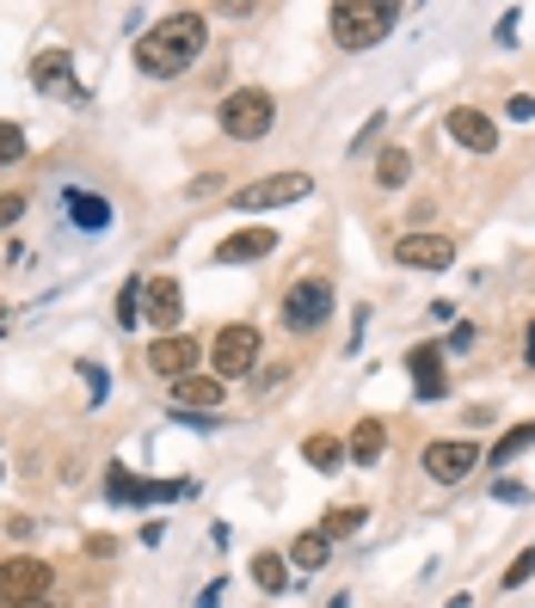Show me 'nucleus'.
<instances>
[{"label": "nucleus", "instance_id": "obj_21", "mask_svg": "<svg viewBox=\"0 0 535 608\" xmlns=\"http://www.w3.org/2000/svg\"><path fill=\"white\" fill-rule=\"evenodd\" d=\"M535 443V424H517V430H505V437L493 443V455H486V467H505L511 455H523Z\"/></svg>", "mask_w": 535, "mask_h": 608}, {"label": "nucleus", "instance_id": "obj_24", "mask_svg": "<svg viewBox=\"0 0 535 608\" xmlns=\"http://www.w3.org/2000/svg\"><path fill=\"white\" fill-rule=\"evenodd\" d=\"M406 172H413V160H406V148H388V154L375 160V185H406Z\"/></svg>", "mask_w": 535, "mask_h": 608}, {"label": "nucleus", "instance_id": "obj_10", "mask_svg": "<svg viewBox=\"0 0 535 608\" xmlns=\"http://www.w3.org/2000/svg\"><path fill=\"white\" fill-rule=\"evenodd\" d=\"M198 338H185V332H173V338H154L148 344V369L166 375V382H185L191 369H198Z\"/></svg>", "mask_w": 535, "mask_h": 608}, {"label": "nucleus", "instance_id": "obj_8", "mask_svg": "<svg viewBox=\"0 0 535 608\" xmlns=\"http://www.w3.org/2000/svg\"><path fill=\"white\" fill-rule=\"evenodd\" d=\"M142 320L161 332V338H173V326L185 320V295H179L173 277H148L142 283Z\"/></svg>", "mask_w": 535, "mask_h": 608}, {"label": "nucleus", "instance_id": "obj_32", "mask_svg": "<svg viewBox=\"0 0 535 608\" xmlns=\"http://www.w3.org/2000/svg\"><path fill=\"white\" fill-rule=\"evenodd\" d=\"M19 608H55V602H50V596H38V602H19Z\"/></svg>", "mask_w": 535, "mask_h": 608}, {"label": "nucleus", "instance_id": "obj_28", "mask_svg": "<svg viewBox=\"0 0 535 608\" xmlns=\"http://www.w3.org/2000/svg\"><path fill=\"white\" fill-rule=\"evenodd\" d=\"M105 492H111V498H135V479H130V474H123V467H118V474H111V486H105Z\"/></svg>", "mask_w": 535, "mask_h": 608}, {"label": "nucleus", "instance_id": "obj_27", "mask_svg": "<svg viewBox=\"0 0 535 608\" xmlns=\"http://www.w3.org/2000/svg\"><path fill=\"white\" fill-rule=\"evenodd\" d=\"M26 154V135H19V123H0V160H19Z\"/></svg>", "mask_w": 535, "mask_h": 608}, {"label": "nucleus", "instance_id": "obj_29", "mask_svg": "<svg viewBox=\"0 0 535 608\" xmlns=\"http://www.w3.org/2000/svg\"><path fill=\"white\" fill-rule=\"evenodd\" d=\"M19 210H26V197H19V191H7V197H0V227L13 222V215H19Z\"/></svg>", "mask_w": 535, "mask_h": 608}, {"label": "nucleus", "instance_id": "obj_6", "mask_svg": "<svg viewBox=\"0 0 535 608\" xmlns=\"http://www.w3.org/2000/svg\"><path fill=\"white\" fill-rule=\"evenodd\" d=\"M210 357H215V382H241L259 363V326H222Z\"/></svg>", "mask_w": 535, "mask_h": 608}, {"label": "nucleus", "instance_id": "obj_14", "mask_svg": "<svg viewBox=\"0 0 535 608\" xmlns=\"http://www.w3.org/2000/svg\"><path fill=\"white\" fill-rule=\"evenodd\" d=\"M406 369H413L418 399H437L443 387H450V375H443V351H431V344H418L413 357H406Z\"/></svg>", "mask_w": 535, "mask_h": 608}, {"label": "nucleus", "instance_id": "obj_18", "mask_svg": "<svg viewBox=\"0 0 535 608\" xmlns=\"http://www.w3.org/2000/svg\"><path fill=\"white\" fill-rule=\"evenodd\" d=\"M253 584H259L265 596H277L283 584H290V559H283V554H259V559H253Z\"/></svg>", "mask_w": 535, "mask_h": 608}, {"label": "nucleus", "instance_id": "obj_25", "mask_svg": "<svg viewBox=\"0 0 535 608\" xmlns=\"http://www.w3.org/2000/svg\"><path fill=\"white\" fill-rule=\"evenodd\" d=\"M535 578V547H523L517 559H511V571H505V590H517V584H529Z\"/></svg>", "mask_w": 535, "mask_h": 608}, {"label": "nucleus", "instance_id": "obj_23", "mask_svg": "<svg viewBox=\"0 0 535 608\" xmlns=\"http://www.w3.org/2000/svg\"><path fill=\"white\" fill-rule=\"evenodd\" d=\"M363 516H370L363 504H345V510H333V516L321 523V535H326V541H345V535H357V529H363Z\"/></svg>", "mask_w": 535, "mask_h": 608}, {"label": "nucleus", "instance_id": "obj_13", "mask_svg": "<svg viewBox=\"0 0 535 608\" xmlns=\"http://www.w3.org/2000/svg\"><path fill=\"white\" fill-rule=\"evenodd\" d=\"M271 246H277L271 227H241V234H228L222 246H215V259H222V265H246V259H265Z\"/></svg>", "mask_w": 535, "mask_h": 608}, {"label": "nucleus", "instance_id": "obj_11", "mask_svg": "<svg viewBox=\"0 0 535 608\" xmlns=\"http://www.w3.org/2000/svg\"><path fill=\"white\" fill-rule=\"evenodd\" d=\"M474 467H481V449H474V443H431V449H425V474L437 479V486L468 479Z\"/></svg>", "mask_w": 535, "mask_h": 608}, {"label": "nucleus", "instance_id": "obj_16", "mask_svg": "<svg viewBox=\"0 0 535 608\" xmlns=\"http://www.w3.org/2000/svg\"><path fill=\"white\" fill-rule=\"evenodd\" d=\"M222 387L215 375H185V382H173V399L179 406H222Z\"/></svg>", "mask_w": 535, "mask_h": 608}, {"label": "nucleus", "instance_id": "obj_9", "mask_svg": "<svg viewBox=\"0 0 535 608\" xmlns=\"http://www.w3.org/2000/svg\"><path fill=\"white\" fill-rule=\"evenodd\" d=\"M394 265L450 271L455 265V240H443V234H401V240H394Z\"/></svg>", "mask_w": 535, "mask_h": 608}, {"label": "nucleus", "instance_id": "obj_26", "mask_svg": "<svg viewBox=\"0 0 535 608\" xmlns=\"http://www.w3.org/2000/svg\"><path fill=\"white\" fill-rule=\"evenodd\" d=\"M135 307H142V283H123V295H118V320H123V326H135Z\"/></svg>", "mask_w": 535, "mask_h": 608}, {"label": "nucleus", "instance_id": "obj_15", "mask_svg": "<svg viewBox=\"0 0 535 608\" xmlns=\"http://www.w3.org/2000/svg\"><path fill=\"white\" fill-rule=\"evenodd\" d=\"M382 449H388V430H382V418H363L357 430H351V443H345V455L351 462H382Z\"/></svg>", "mask_w": 535, "mask_h": 608}, {"label": "nucleus", "instance_id": "obj_5", "mask_svg": "<svg viewBox=\"0 0 535 608\" xmlns=\"http://www.w3.org/2000/svg\"><path fill=\"white\" fill-rule=\"evenodd\" d=\"M309 191H314L309 172H271V179H253V185L234 191V210H277V203L309 197Z\"/></svg>", "mask_w": 535, "mask_h": 608}, {"label": "nucleus", "instance_id": "obj_2", "mask_svg": "<svg viewBox=\"0 0 535 608\" xmlns=\"http://www.w3.org/2000/svg\"><path fill=\"white\" fill-rule=\"evenodd\" d=\"M394 19H401L394 0H339L333 7V38H339V50H375V43L394 31Z\"/></svg>", "mask_w": 535, "mask_h": 608}, {"label": "nucleus", "instance_id": "obj_1", "mask_svg": "<svg viewBox=\"0 0 535 608\" xmlns=\"http://www.w3.org/2000/svg\"><path fill=\"white\" fill-rule=\"evenodd\" d=\"M198 50H203V13H173L135 43V68L166 80V74H185Z\"/></svg>", "mask_w": 535, "mask_h": 608}, {"label": "nucleus", "instance_id": "obj_4", "mask_svg": "<svg viewBox=\"0 0 535 608\" xmlns=\"http://www.w3.org/2000/svg\"><path fill=\"white\" fill-rule=\"evenodd\" d=\"M50 578L55 571L43 566V559H0V608H19V602H38V596H50Z\"/></svg>", "mask_w": 535, "mask_h": 608}, {"label": "nucleus", "instance_id": "obj_19", "mask_svg": "<svg viewBox=\"0 0 535 608\" xmlns=\"http://www.w3.org/2000/svg\"><path fill=\"white\" fill-rule=\"evenodd\" d=\"M31 80H38V87H50V93H68V55L62 50L38 55V62H31Z\"/></svg>", "mask_w": 535, "mask_h": 608}, {"label": "nucleus", "instance_id": "obj_7", "mask_svg": "<svg viewBox=\"0 0 535 608\" xmlns=\"http://www.w3.org/2000/svg\"><path fill=\"white\" fill-rule=\"evenodd\" d=\"M326 314H333V283H326V277L290 283V295H283V320H290L295 332H314Z\"/></svg>", "mask_w": 535, "mask_h": 608}, {"label": "nucleus", "instance_id": "obj_3", "mask_svg": "<svg viewBox=\"0 0 535 608\" xmlns=\"http://www.w3.org/2000/svg\"><path fill=\"white\" fill-rule=\"evenodd\" d=\"M271 123H277V105H271V93H259V87H241V93L222 99V130L234 135V142H259Z\"/></svg>", "mask_w": 535, "mask_h": 608}, {"label": "nucleus", "instance_id": "obj_17", "mask_svg": "<svg viewBox=\"0 0 535 608\" xmlns=\"http://www.w3.org/2000/svg\"><path fill=\"white\" fill-rule=\"evenodd\" d=\"M326 554H333V541H326L321 529H309V535H295L290 541V566H302V571H321Z\"/></svg>", "mask_w": 535, "mask_h": 608}, {"label": "nucleus", "instance_id": "obj_30", "mask_svg": "<svg viewBox=\"0 0 535 608\" xmlns=\"http://www.w3.org/2000/svg\"><path fill=\"white\" fill-rule=\"evenodd\" d=\"M493 492H498V498H505V504H523V498H529V492H523V486H517V479H498V486H493Z\"/></svg>", "mask_w": 535, "mask_h": 608}, {"label": "nucleus", "instance_id": "obj_22", "mask_svg": "<svg viewBox=\"0 0 535 608\" xmlns=\"http://www.w3.org/2000/svg\"><path fill=\"white\" fill-rule=\"evenodd\" d=\"M302 462L321 467V474H333V467L345 462V449H339V437H309V443H302Z\"/></svg>", "mask_w": 535, "mask_h": 608}, {"label": "nucleus", "instance_id": "obj_20", "mask_svg": "<svg viewBox=\"0 0 535 608\" xmlns=\"http://www.w3.org/2000/svg\"><path fill=\"white\" fill-rule=\"evenodd\" d=\"M68 210H74V222L87 227V234H99V227L111 222V210H105V197H87V191H74V197H68Z\"/></svg>", "mask_w": 535, "mask_h": 608}, {"label": "nucleus", "instance_id": "obj_31", "mask_svg": "<svg viewBox=\"0 0 535 608\" xmlns=\"http://www.w3.org/2000/svg\"><path fill=\"white\" fill-rule=\"evenodd\" d=\"M523 351H529V363H535V326H529V338H523Z\"/></svg>", "mask_w": 535, "mask_h": 608}, {"label": "nucleus", "instance_id": "obj_12", "mask_svg": "<svg viewBox=\"0 0 535 608\" xmlns=\"http://www.w3.org/2000/svg\"><path fill=\"white\" fill-rule=\"evenodd\" d=\"M443 130H450L462 148H474V154H493V148H498L493 118H486V111H474V105H455L450 118H443Z\"/></svg>", "mask_w": 535, "mask_h": 608}]
</instances>
